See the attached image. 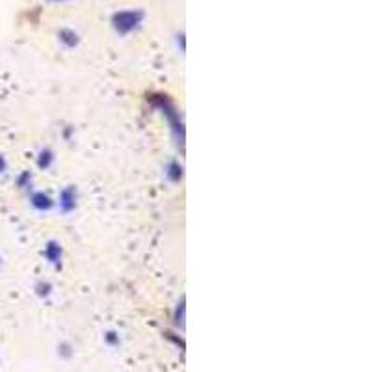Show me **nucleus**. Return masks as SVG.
I'll use <instances>...</instances> for the list:
<instances>
[]
</instances>
